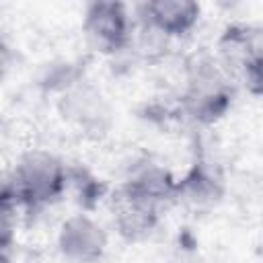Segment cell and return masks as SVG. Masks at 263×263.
<instances>
[{
  "mask_svg": "<svg viewBox=\"0 0 263 263\" xmlns=\"http://www.w3.org/2000/svg\"><path fill=\"white\" fill-rule=\"evenodd\" d=\"M138 12L142 25L168 39L189 33L199 21L201 6L193 0H150L140 4Z\"/></svg>",
  "mask_w": 263,
  "mask_h": 263,
  "instance_id": "cell-7",
  "label": "cell"
},
{
  "mask_svg": "<svg viewBox=\"0 0 263 263\" xmlns=\"http://www.w3.org/2000/svg\"><path fill=\"white\" fill-rule=\"evenodd\" d=\"M68 166L47 150H29L0 181L21 210H37L53 203L66 193Z\"/></svg>",
  "mask_w": 263,
  "mask_h": 263,
  "instance_id": "cell-1",
  "label": "cell"
},
{
  "mask_svg": "<svg viewBox=\"0 0 263 263\" xmlns=\"http://www.w3.org/2000/svg\"><path fill=\"white\" fill-rule=\"evenodd\" d=\"M123 185H127L132 191H136L156 208L177 201V179L171 175V171L152 162L134 171L132 177L123 181Z\"/></svg>",
  "mask_w": 263,
  "mask_h": 263,
  "instance_id": "cell-9",
  "label": "cell"
},
{
  "mask_svg": "<svg viewBox=\"0 0 263 263\" xmlns=\"http://www.w3.org/2000/svg\"><path fill=\"white\" fill-rule=\"evenodd\" d=\"M109 210L117 234L129 242L148 238L156 230L160 220V208H156L123 183L111 193Z\"/></svg>",
  "mask_w": 263,
  "mask_h": 263,
  "instance_id": "cell-6",
  "label": "cell"
},
{
  "mask_svg": "<svg viewBox=\"0 0 263 263\" xmlns=\"http://www.w3.org/2000/svg\"><path fill=\"white\" fill-rule=\"evenodd\" d=\"M0 263H12V261L8 259V255H6V253H0Z\"/></svg>",
  "mask_w": 263,
  "mask_h": 263,
  "instance_id": "cell-14",
  "label": "cell"
},
{
  "mask_svg": "<svg viewBox=\"0 0 263 263\" xmlns=\"http://www.w3.org/2000/svg\"><path fill=\"white\" fill-rule=\"evenodd\" d=\"M18 203L0 189V253H6L14 242L18 228Z\"/></svg>",
  "mask_w": 263,
  "mask_h": 263,
  "instance_id": "cell-12",
  "label": "cell"
},
{
  "mask_svg": "<svg viewBox=\"0 0 263 263\" xmlns=\"http://www.w3.org/2000/svg\"><path fill=\"white\" fill-rule=\"evenodd\" d=\"M222 179L205 162H195L183 179H177V201H185L195 210L214 208L222 199Z\"/></svg>",
  "mask_w": 263,
  "mask_h": 263,
  "instance_id": "cell-8",
  "label": "cell"
},
{
  "mask_svg": "<svg viewBox=\"0 0 263 263\" xmlns=\"http://www.w3.org/2000/svg\"><path fill=\"white\" fill-rule=\"evenodd\" d=\"M10 62H12V53L10 47L4 43V39L0 37V80L6 76V72L10 70Z\"/></svg>",
  "mask_w": 263,
  "mask_h": 263,
  "instance_id": "cell-13",
  "label": "cell"
},
{
  "mask_svg": "<svg viewBox=\"0 0 263 263\" xmlns=\"http://www.w3.org/2000/svg\"><path fill=\"white\" fill-rule=\"evenodd\" d=\"M107 245L105 228L88 214L66 218L58 232V251L68 263H101Z\"/></svg>",
  "mask_w": 263,
  "mask_h": 263,
  "instance_id": "cell-5",
  "label": "cell"
},
{
  "mask_svg": "<svg viewBox=\"0 0 263 263\" xmlns=\"http://www.w3.org/2000/svg\"><path fill=\"white\" fill-rule=\"evenodd\" d=\"M218 64L251 95L261 92V35L249 25H228L218 39Z\"/></svg>",
  "mask_w": 263,
  "mask_h": 263,
  "instance_id": "cell-4",
  "label": "cell"
},
{
  "mask_svg": "<svg viewBox=\"0 0 263 263\" xmlns=\"http://www.w3.org/2000/svg\"><path fill=\"white\" fill-rule=\"evenodd\" d=\"M183 109L199 123L218 121L232 103L230 78L216 58H199L189 66Z\"/></svg>",
  "mask_w": 263,
  "mask_h": 263,
  "instance_id": "cell-2",
  "label": "cell"
},
{
  "mask_svg": "<svg viewBox=\"0 0 263 263\" xmlns=\"http://www.w3.org/2000/svg\"><path fill=\"white\" fill-rule=\"evenodd\" d=\"M64 117L76 121L82 129H101L107 119V107L97 90L74 88L64 95Z\"/></svg>",
  "mask_w": 263,
  "mask_h": 263,
  "instance_id": "cell-10",
  "label": "cell"
},
{
  "mask_svg": "<svg viewBox=\"0 0 263 263\" xmlns=\"http://www.w3.org/2000/svg\"><path fill=\"white\" fill-rule=\"evenodd\" d=\"M82 35L86 45L101 55H113L127 49L134 39V21L127 6L115 0H97L86 4Z\"/></svg>",
  "mask_w": 263,
  "mask_h": 263,
  "instance_id": "cell-3",
  "label": "cell"
},
{
  "mask_svg": "<svg viewBox=\"0 0 263 263\" xmlns=\"http://www.w3.org/2000/svg\"><path fill=\"white\" fill-rule=\"evenodd\" d=\"M68 187L74 189L78 203L82 208H86V210H90L97 203V199H101L103 193H105L103 183L97 177H92L88 171H84V168H68L66 189Z\"/></svg>",
  "mask_w": 263,
  "mask_h": 263,
  "instance_id": "cell-11",
  "label": "cell"
}]
</instances>
